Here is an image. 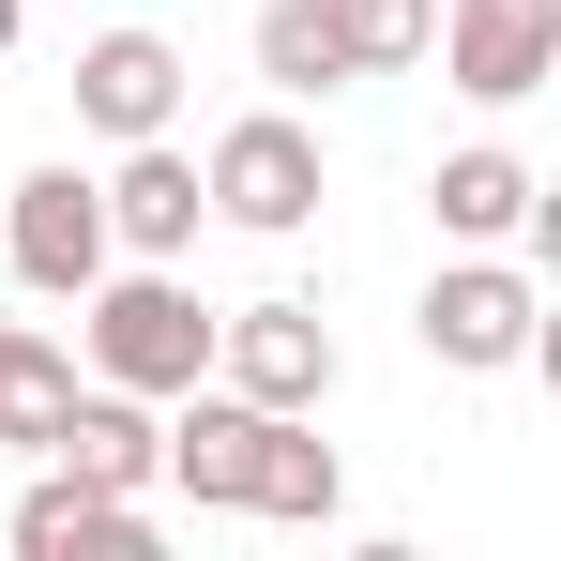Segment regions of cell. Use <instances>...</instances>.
<instances>
[{
  "instance_id": "1",
  "label": "cell",
  "mask_w": 561,
  "mask_h": 561,
  "mask_svg": "<svg viewBox=\"0 0 561 561\" xmlns=\"http://www.w3.org/2000/svg\"><path fill=\"white\" fill-rule=\"evenodd\" d=\"M152 470H168L183 501H213V516H334V440H304L259 394H197Z\"/></svg>"
},
{
  "instance_id": "2",
  "label": "cell",
  "mask_w": 561,
  "mask_h": 561,
  "mask_svg": "<svg viewBox=\"0 0 561 561\" xmlns=\"http://www.w3.org/2000/svg\"><path fill=\"white\" fill-rule=\"evenodd\" d=\"M92 304V365L122 379V394H197V365H213V319H197V288H168V274H122V288H77Z\"/></svg>"
},
{
  "instance_id": "3",
  "label": "cell",
  "mask_w": 561,
  "mask_h": 561,
  "mask_svg": "<svg viewBox=\"0 0 561 561\" xmlns=\"http://www.w3.org/2000/svg\"><path fill=\"white\" fill-rule=\"evenodd\" d=\"M440 77L456 92H485V106H516V92H547L561 77V0H440Z\"/></svg>"
},
{
  "instance_id": "4",
  "label": "cell",
  "mask_w": 561,
  "mask_h": 561,
  "mask_svg": "<svg viewBox=\"0 0 561 561\" xmlns=\"http://www.w3.org/2000/svg\"><path fill=\"white\" fill-rule=\"evenodd\" d=\"M197 197H213L228 228H304V213H319V137H304L288 106H259V122H228V137H213Z\"/></svg>"
},
{
  "instance_id": "5",
  "label": "cell",
  "mask_w": 561,
  "mask_h": 561,
  "mask_svg": "<svg viewBox=\"0 0 561 561\" xmlns=\"http://www.w3.org/2000/svg\"><path fill=\"white\" fill-rule=\"evenodd\" d=\"M0 259L46 288V304H77V288L106 274V197L77 183V168H31V183H15V213H0Z\"/></svg>"
},
{
  "instance_id": "6",
  "label": "cell",
  "mask_w": 561,
  "mask_h": 561,
  "mask_svg": "<svg viewBox=\"0 0 561 561\" xmlns=\"http://www.w3.org/2000/svg\"><path fill=\"white\" fill-rule=\"evenodd\" d=\"M213 365L259 410H319L334 394V334H319V304H243V319H213Z\"/></svg>"
},
{
  "instance_id": "7",
  "label": "cell",
  "mask_w": 561,
  "mask_h": 561,
  "mask_svg": "<svg viewBox=\"0 0 561 561\" xmlns=\"http://www.w3.org/2000/svg\"><path fill=\"white\" fill-rule=\"evenodd\" d=\"M168 106H183V46L168 31H92L77 46V122L92 137H168Z\"/></svg>"
},
{
  "instance_id": "8",
  "label": "cell",
  "mask_w": 561,
  "mask_h": 561,
  "mask_svg": "<svg viewBox=\"0 0 561 561\" xmlns=\"http://www.w3.org/2000/svg\"><path fill=\"white\" fill-rule=\"evenodd\" d=\"M425 350L440 365H516L531 350V274L516 259H456V274L425 288Z\"/></svg>"
},
{
  "instance_id": "9",
  "label": "cell",
  "mask_w": 561,
  "mask_h": 561,
  "mask_svg": "<svg viewBox=\"0 0 561 561\" xmlns=\"http://www.w3.org/2000/svg\"><path fill=\"white\" fill-rule=\"evenodd\" d=\"M152 456H168V425H152L122 379H106V394H61V425H46V470H77V485H106V501H137Z\"/></svg>"
},
{
  "instance_id": "10",
  "label": "cell",
  "mask_w": 561,
  "mask_h": 561,
  "mask_svg": "<svg viewBox=\"0 0 561 561\" xmlns=\"http://www.w3.org/2000/svg\"><path fill=\"white\" fill-rule=\"evenodd\" d=\"M92 197H106V243H137V259H183L197 213H213V197H197V168L168 152V137H122V183H92Z\"/></svg>"
},
{
  "instance_id": "11",
  "label": "cell",
  "mask_w": 561,
  "mask_h": 561,
  "mask_svg": "<svg viewBox=\"0 0 561 561\" xmlns=\"http://www.w3.org/2000/svg\"><path fill=\"white\" fill-rule=\"evenodd\" d=\"M15 547H31V561H137L152 531H137V501H106V485H77V470H46V485L15 501Z\"/></svg>"
},
{
  "instance_id": "12",
  "label": "cell",
  "mask_w": 561,
  "mask_h": 561,
  "mask_svg": "<svg viewBox=\"0 0 561 561\" xmlns=\"http://www.w3.org/2000/svg\"><path fill=\"white\" fill-rule=\"evenodd\" d=\"M425 197H440L456 243H516V228H531V168H516V152H456Z\"/></svg>"
},
{
  "instance_id": "13",
  "label": "cell",
  "mask_w": 561,
  "mask_h": 561,
  "mask_svg": "<svg viewBox=\"0 0 561 561\" xmlns=\"http://www.w3.org/2000/svg\"><path fill=\"white\" fill-rule=\"evenodd\" d=\"M61 394H77V350H46V334H15V319H0V440H15V456H46Z\"/></svg>"
},
{
  "instance_id": "14",
  "label": "cell",
  "mask_w": 561,
  "mask_h": 561,
  "mask_svg": "<svg viewBox=\"0 0 561 561\" xmlns=\"http://www.w3.org/2000/svg\"><path fill=\"white\" fill-rule=\"evenodd\" d=\"M259 77H274V92H334V77H350V46H334L319 0H259Z\"/></svg>"
},
{
  "instance_id": "15",
  "label": "cell",
  "mask_w": 561,
  "mask_h": 561,
  "mask_svg": "<svg viewBox=\"0 0 561 561\" xmlns=\"http://www.w3.org/2000/svg\"><path fill=\"white\" fill-rule=\"evenodd\" d=\"M319 15H334L350 77H394V61H425V31H440V0H319Z\"/></svg>"
},
{
  "instance_id": "16",
  "label": "cell",
  "mask_w": 561,
  "mask_h": 561,
  "mask_svg": "<svg viewBox=\"0 0 561 561\" xmlns=\"http://www.w3.org/2000/svg\"><path fill=\"white\" fill-rule=\"evenodd\" d=\"M0 46H15V0H0Z\"/></svg>"
}]
</instances>
